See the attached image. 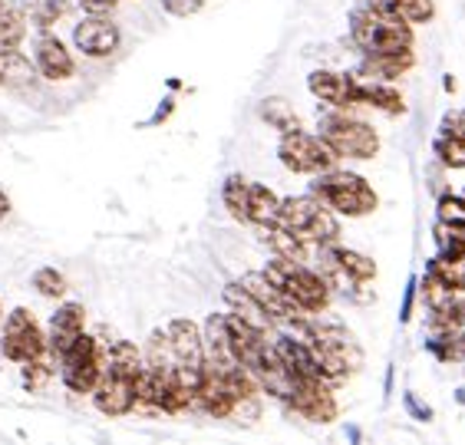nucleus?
I'll return each instance as SVG.
<instances>
[{"mask_svg": "<svg viewBox=\"0 0 465 445\" xmlns=\"http://www.w3.org/2000/svg\"><path fill=\"white\" fill-rule=\"evenodd\" d=\"M370 7H383V10H390V14H396V17L410 20V24H426V20H432V14H436V4H432V0H376Z\"/></svg>", "mask_w": 465, "mask_h": 445, "instance_id": "23", "label": "nucleus"}, {"mask_svg": "<svg viewBox=\"0 0 465 445\" xmlns=\"http://www.w3.org/2000/svg\"><path fill=\"white\" fill-rule=\"evenodd\" d=\"M360 106H373L383 113H403V96L383 80H360Z\"/></svg>", "mask_w": 465, "mask_h": 445, "instance_id": "21", "label": "nucleus"}, {"mask_svg": "<svg viewBox=\"0 0 465 445\" xmlns=\"http://www.w3.org/2000/svg\"><path fill=\"white\" fill-rule=\"evenodd\" d=\"M287 406L301 412L311 422H331L337 416V400L333 386L327 380H311V376H291V396Z\"/></svg>", "mask_w": 465, "mask_h": 445, "instance_id": "10", "label": "nucleus"}, {"mask_svg": "<svg viewBox=\"0 0 465 445\" xmlns=\"http://www.w3.org/2000/svg\"><path fill=\"white\" fill-rule=\"evenodd\" d=\"M36 70L17 46H0V86L4 89H34Z\"/></svg>", "mask_w": 465, "mask_h": 445, "instance_id": "18", "label": "nucleus"}, {"mask_svg": "<svg viewBox=\"0 0 465 445\" xmlns=\"http://www.w3.org/2000/svg\"><path fill=\"white\" fill-rule=\"evenodd\" d=\"M238 284H242L244 291H248V294L274 317V321H297V317H307V313L301 311V307H297V303L291 301V297H287L264 271H248Z\"/></svg>", "mask_w": 465, "mask_h": 445, "instance_id": "11", "label": "nucleus"}, {"mask_svg": "<svg viewBox=\"0 0 465 445\" xmlns=\"http://www.w3.org/2000/svg\"><path fill=\"white\" fill-rule=\"evenodd\" d=\"M224 303H228V311H232L234 317H242L248 327L261 330V333H271V327H274V317H271V313L264 311V307H261V303L254 301L242 284L224 287Z\"/></svg>", "mask_w": 465, "mask_h": 445, "instance_id": "17", "label": "nucleus"}, {"mask_svg": "<svg viewBox=\"0 0 465 445\" xmlns=\"http://www.w3.org/2000/svg\"><path fill=\"white\" fill-rule=\"evenodd\" d=\"M281 228H287L291 234L311 244V248H321V244H331L341 234V222H337V212L323 205L321 198L313 195H297V198H281V212L278 222Z\"/></svg>", "mask_w": 465, "mask_h": 445, "instance_id": "3", "label": "nucleus"}, {"mask_svg": "<svg viewBox=\"0 0 465 445\" xmlns=\"http://www.w3.org/2000/svg\"><path fill=\"white\" fill-rule=\"evenodd\" d=\"M34 287H36V294H44V297L66 294V281H63V274L54 271V267H40V271L34 274Z\"/></svg>", "mask_w": 465, "mask_h": 445, "instance_id": "31", "label": "nucleus"}, {"mask_svg": "<svg viewBox=\"0 0 465 445\" xmlns=\"http://www.w3.org/2000/svg\"><path fill=\"white\" fill-rule=\"evenodd\" d=\"M202 7H205V0H162V10L172 17H192Z\"/></svg>", "mask_w": 465, "mask_h": 445, "instance_id": "33", "label": "nucleus"}, {"mask_svg": "<svg viewBox=\"0 0 465 445\" xmlns=\"http://www.w3.org/2000/svg\"><path fill=\"white\" fill-rule=\"evenodd\" d=\"M143 366V353L129 340H109L106 370L99 376L93 400L103 416H125L135 410V373Z\"/></svg>", "mask_w": 465, "mask_h": 445, "instance_id": "1", "label": "nucleus"}, {"mask_svg": "<svg viewBox=\"0 0 465 445\" xmlns=\"http://www.w3.org/2000/svg\"><path fill=\"white\" fill-rule=\"evenodd\" d=\"M321 139L337 152V159H373L380 135L363 119H353L347 109H333L321 116Z\"/></svg>", "mask_w": 465, "mask_h": 445, "instance_id": "6", "label": "nucleus"}, {"mask_svg": "<svg viewBox=\"0 0 465 445\" xmlns=\"http://www.w3.org/2000/svg\"><path fill=\"white\" fill-rule=\"evenodd\" d=\"M412 50H406V54H373L363 60V76L367 80H396V76H403L406 70L412 66Z\"/></svg>", "mask_w": 465, "mask_h": 445, "instance_id": "20", "label": "nucleus"}, {"mask_svg": "<svg viewBox=\"0 0 465 445\" xmlns=\"http://www.w3.org/2000/svg\"><path fill=\"white\" fill-rule=\"evenodd\" d=\"M195 406L202 412H208V416H215V419L232 416V410H234V392L228 390L224 376L218 373L212 363H205L202 380H198V386H195Z\"/></svg>", "mask_w": 465, "mask_h": 445, "instance_id": "15", "label": "nucleus"}, {"mask_svg": "<svg viewBox=\"0 0 465 445\" xmlns=\"http://www.w3.org/2000/svg\"><path fill=\"white\" fill-rule=\"evenodd\" d=\"M7 212H10V198L4 195V192H0V222L7 218Z\"/></svg>", "mask_w": 465, "mask_h": 445, "instance_id": "35", "label": "nucleus"}, {"mask_svg": "<svg viewBox=\"0 0 465 445\" xmlns=\"http://www.w3.org/2000/svg\"><path fill=\"white\" fill-rule=\"evenodd\" d=\"M261 119H264L268 125H274V129H281V135L301 129V119H297L294 106H291L287 99H281V96H271V99H264V103H261Z\"/></svg>", "mask_w": 465, "mask_h": 445, "instance_id": "22", "label": "nucleus"}, {"mask_svg": "<svg viewBox=\"0 0 465 445\" xmlns=\"http://www.w3.org/2000/svg\"><path fill=\"white\" fill-rule=\"evenodd\" d=\"M462 198H465V192H462Z\"/></svg>", "mask_w": 465, "mask_h": 445, "instance_id": "37", "label": "nucleus"}, {"mask_svg": "<svg viewBox=\"0 0 465 445\" xmlns=\"http://www.w3.org/2000/svg\"><path fill=\"white\" fill-rule=\"evenodd\" d=\"M278 159L297 175H321V172H331L337 165V152L323 143L321 135L294 129V133L281 135Z\"/></svg>", "mask_w": 465, "mask_h": 445, "instance_id": "8", "label": "nucleus"}, {"mask_svg": "<svg viewBox=\"0 0 465 445\" xmlns=\"http://www.w3.org/2000/svg\"><path fill=\"white\" fill-rule=\"evenodd\" d=\"M44 353H46V337L44 330L36 327L34 317L24 307L7 313V321H4V356L14 360V363H30V360H36V356Z\"/></svg>", "mask_w": 465, "mask_h": 445, "instance_id": "9", "label": "nucleus"}, {"mask_svg": "<svg viewBox=\"0 0 465 445\" xmlns=\"http://www.w3.org/2000/svg\"><path fill=\"white\" fill-rule=\"evenodd\" d=\"M439 222H449V224H465V198L462 195H442L439 198Z\"/></svg>", "mask_w": 465, "mask_h": 445, "instance_id": "32", "label": "nucleus"}, {"mask_svg": "<svg viewBox=\"0 0 465 445\" xmlns=\"http://www.w3.org/2000/svg\"><path fill=\"white\" fill-rule=\"evenodd\" d=\"M350 36L363 50V56L373 54H406L412 50V24L396 17L383 7H360L350 14Z\"/></svg>", "mask_w": 465, "mask_h": 445, "instance_id": "2", "label": "nucleus"}, {"mask_svg": "<svg viewBox=\"0 0 465 445\" xmlns=\"http://www.w3.org/2000/svg\"><path fill=\"white\" fill-rule=\"evenodd\" d=\"M278 212H281V195H278V192H271L268 185H254V182H248V205H244V222L264 228V224L278 222Z\"/></svg>", "mask_w": 465, "mask_h": 445, "instance_id": "19", "label": "nucleus"}, {"mask_svg": "<svg viewBox=\"0 0 465 445\" xmlns=\"http://www.w3.org/2000/svg\"><path fill=\"white\" fill-rule=\"evenodd\" d=\"M456 294H459L456 287H449L439 274L426 271V277H422V301H426L430 311H442V307H449V303L456 301Z\"/></svg>", "mask_w": 465, "mask_h": 445, "instance_id": "26", "label": "nucleus"}, {"mask_svg": "<svg viewBox=\"0 0 465 445\" xmlns=\"http://www.w3.org/2000/svg\"><path fill=\"white\" fill-rule=\"evenodd\" d=\"M73 44H76V50L93 56V60H103V56L116 54L119 27L106 17V14H90L80 27L73 30Z\"/></svg>", "mask_w": 465, "mask_h": 445, "instance_id": "13", "label": "nucleus"}, {"mask_svg": "<svg viewBox=\"0 0 465 445\" xmlns=\"http://www.w3.org/2000/svg\"><path fill=\"white\" fill-rule=\"evenodd\" d=\"M311 93L321 103H327L331 109H353L360 106V80L357 76H347V73H333V70H313L311 80H307Z\"/></svg>", "mask_w": 465, "mask_h": 445, "instance_id": "12", "label": "nucleus"}, {"mask_svg": "<svg viewBox=\"0 0 465 445\" xmlns=\"http://www.w3.org/2000/svg\"><path fill=\"white\" fill-rule=\"evenodd\" d=\"M436 244L439 254H465V224L436 222Z\"/></svg>", "mask_w": 465, "mask_h": 445, "instance_id": "29", "label": "nucleus"}, {"mask_svg": "<svg viewBox=\"0 0 465 445\" xmlns=\"http://www.w3.org/2000/svg\"><path fill=\"white\" fill-rule=\"evenodd\" d=\"M432 274H439L449 287L465 291V254H436L430 264Z\"/></svg>", "mask_w": 465, "mask_h": 445, "instance_id": "25", "label": "nucleus"}, {"mask_svg": "<svg viewBox=\"0 0 465 445\" xmlns=\"http://www.w3.org/2000/svg\"><path fill=\"white\" fill-rule=\"evenodd\" d=\"M66 0H24V14L34 20L36 27H50L63 17Z\"/></svg>", "mask_w": 465, "mask_h": 445, "instance_id": "28", "label": "nucleus"}, {"mask_svg": "<svg viewBox=\"0 0 465 445\" xmlns=\"http://www.w3.org/2000/svg\"><path fill=\"white\" fill-rule=\"evenodd\" d=\"M436 155L446 169H465V135L456 133H439Z\"/></svg>", "mask_w": 465, "mask_h": 445, "instance_id": "27", "label": "nucleus"}, {"mask_svg": "<svg viewBox=\"0 0 465 445\" xmlns=\"http://www.w3.org/2000/svg\"><path fill=\"white\" fill-rule=\"evenodd\" d=\"M116 4L119 0H80V7L86 10V14H109Z\"/></svg>", "mask_w": 465, "mask_h": 445, "instance_id": "34", "label": "nucleus"}, {"mask_svg": "<svg viewBox=\"0 0 465 445\" xmlns=\"http://www.w3.org/2000/svg\"><path fill=\"white\" fill-rule=\"evenodd\" d=\"M106 360H109V343L83 333L56 363H60L63 383L70 386L73 392H93L103 370H106Z\"/></svg>", "mask_w": 465, "mask_h": 445, "instance_id": "7", "label": "nucleus"}, {"mask_svg": "<svg viewBox=\"0 0 465 445\" xmlns=\"http://www.w3.org/2000/svg\"><path fill=\"white\" fill-rule=\"evenodd\" d=\"M0 14H4V0H0Z\"/></svg>", "mask_w": 465, "mask_h": 445, "instance_id": "36", "label": "nucleus"}, {"mask_svg": "<svg viewBox=\"0 0 465 445\" xmlns=\"http://www.w3.org/2000/svg\"><path fill=\"white\" fill-rule=\"evenodd\" d=\"M264 274H268L304 313H321L323 307L331 303V284L323 281L321 271H311L304 261L278 258V254H274V261L264 267Z\"/></svg>", "mask_w": 465, "mask_h": 445, "instance_id": "4", "label": "nucleus"}, {"mask_svg": "<svg viewBox=\"0 0 465 445\" xmlns=\"http://www.w3.org/2000/svg\"><path fill=\"white\" fill-rule=\"evenodd\" d=\"M83 327H86V311H83V303H63L60 311L50 317L46 350H50V353L60 360V356L83 337Z\"/></svg>", "mask_w": 465, "mask_h": 445, "instance_id": "14", "label": "nucleus"}, {"mask_svg": "<svg viewBox=\"0 0 465 445\" xmlns=\"http://www.w3.org/2000/svg\"><path fill=\"white\" fill-rule=\"evenodd\" d=\"M24 36H27L24 7H4V14H0V46H20Z\"/></svg>", "mask_w": 465, "mask_h": 445, "instance_id": "24", "label": "nucleus"}, {"mask_svg": "<svg viewBox=\"0 0 465 445\" xmlns=\"http://www.w3.org/2000/svg\"><path fill=\"white\" fill-rule=\"evenodd\" d=\"M313 178L317 182L311 185V195L321 198L331 212L347 214V218H363V214H370L376 208V192L370 188V182L363 175L331 169Z\"/></svg>", "mask_w": 465, "mask_h": 445, "instance_id": "5", "label": "nucleus"}, {"mask_svg": "<svg viewBox=\"0 0 465 445\" xmlns=\"http://www.w3.org/2000/svg\"><path fill=\"white\" fill-rule=\"evenodd\" d=\"M222 198H224V208H228L234 218H242V222H244V205H248V182H244L242 175H232L228 182H224Z\"/></svg>", "mask_w": 465, "mask_h": 445, "instance_id": "30", "label": "nucleus"}, {"mask_svg": "<svg viewBox=\"0 0 465 445\" xmlns=\"http://www.w3.org/2000/svg\"><path fill=\"white\" fill-rule=\"evenodd\" d=\"M34 60H36V70L44 73L46 80H70L73 76V56L70 50L56 40V36L44 34L36 40L34 46Z\"/></svg>", "mask_w": 465, "mask_h": 445, "instance_id": "16", "label": "nucleus"}]
</instances>
